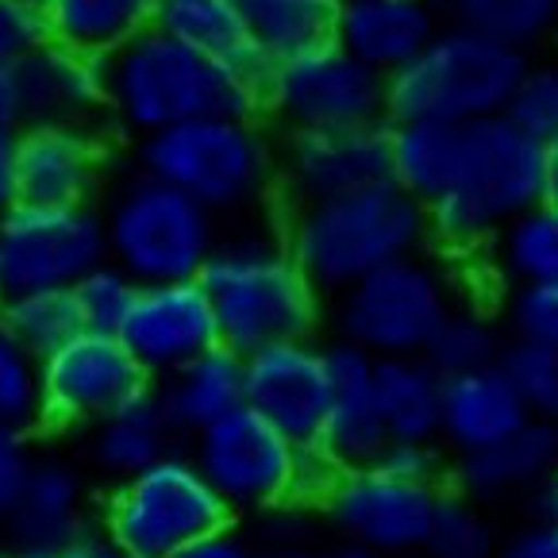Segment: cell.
Masks as SVG:
<instances>
[{"label":"cell","mask_w":558,"mask_h":558,"mask_svg":"<svg viewBox=\"0 0 558 558\" xmlns=\"http://www.w3.org/2000/svg\"><path fill=\"white\" fill-rule=\"evenodd\" d=\"M213 301L220 343L255 354L274 343L316 339L328 296L308 281L281 235V220H246L223 231L201 274Z\"/></svg>","instance_id":"cell-1"},{"label":"cell","mask_w":558,"mask_h":558,"mask_svg":"<svg viewBox=\"0 0 558 558\" xmlns=\"http://www.w3.org/2000/svg\"><path fill=\"white\" fill-rule=\"evenodd\" d=\"M105 77L108 132L128 143L193 120L263 116V77L213 62L155 27L105 58Z\"/></svg>","instance_id":"cell-2"},{"label":"cell","mask_w":558,"mask_h":558,"mask_svg":"<svg viewBox=\"0 0 558 558\" xmlns=\"http://www.w3.org/2000/svg\"><path fill=\"white\" fill-rule=\"evenodd\" d=\"M132 166L158 178L216 220H263L281 201V135L263 116H216L132 143Z\"/></svg>","instance_id":"cell-3"},{"label":"cell","mask_w":558,"mask_h":558,"mask_svg":"<svg viewBox=\"0 0 558 558\" xmlns=\"http://www.w3.org/2000/svg\"><path fill=\"white\" fill-rule=\"evenodd\" d=\"M278 220L293 258L328 301L343 296L381 266L424 255L432 246L427 208L397 181L316 205H293Z\"/></svg>","instance_id":"cell-4"},{"label":"cell","mask_w":558,"mask_h":558,"mask_svg":"<svg viewBox=\"0 0 558 558\" xmlns=\"http://www.w3.org/2000/svg\"><path fill=\"white\" fill-rule=\"evenodd\" d=\"M547 201V150L505 116L470 123L451 190L427 205V231L439 255L459 263L493 246L520 213Z\"/></svg>","instance_id":"cell-5"},{"label":"cell","mask_w":558,"mask_h":558,"mask_svg":"<svg viewBox=\"0 0 558 558\" xmlns=\"http://www.w3.org/2000/svg\"><path fill=\"white\" fill-rule=\"evenodd\" d=\"M108 235V263L132 274L140 286L166 281H201L223 223L158 178L135 166L116 170L112 185L100 197Z\"/></svg>","instance_id":"cell-6"},{"label":"cell","mask_w":558,"mask_h":558,"mask_svg":"<svg viewBox=\"0 0 558 558\" xmlns=\"http://www.w3.org/2000/svg\"><path fill=\"white\" fill-rule=\"evenodd\" d=\"M532 58L501 43L444 24L427 50L389 77V123H470L497 120L509 108Z\"/></svg>","instance_id":"cell-7"},{"label":"cell","mask_w":558,"mask_h":558,"mask_svg":"<svg viewBox=\"0 0 558 558\" xmlns=\"http://www.w3.org/2000/svg\"><path fill=\"white\" fill-rule=\"evenodd\" d=\"M466 301L454 263L444 255H412L381 266L331 301V328L339 339L374 359L424 354L447 316Z\"/></svg>","instance_id":"cell-8"},{"label":"cell","mask_w":558,"mask_h":558,"mask_svg":"<svg viewBox=\"0 0 558 558\" xmlns=\"http://www.w3.org/2000/svg\"><path fill=\"white\" fill-rule=\"evenodd\" d=\"M231 524L235 517L190 451H170L143 474L116 482L97 509V532L135 558H178Z\"/></svg>","instance_id":"cell-9"},{"label":"cell","mask_w":558,"mask_h":558,"mask_svg":"<svg viewBox=\"0 0 558 558\" xmlns=\"http://www.w3.org/2000/svg\"><path fill=\"white\" fill-rule=\"evenodd\" d=\"M389 77L362 66L336 39L274 62L263 82V120L278 135L343 132L386 120Z\"/></svg>","instance_id":"cell-10"},{"label":"cell","mask_w":558,"mask_h":558,"mask_svg":"<svg viewBox=\"0 0 558 558\" xmlns=\"http://www.w3.org/2000/svg\"><path fill=\"white\" fill-rule=\"evenodd\" d=\"M108 263L100 205H27L0 220V286L4 296L74 289Z\"/></svg>","instance_id":"cell-11"},{"label":"cell","mask_w":558,"mask_h":558,"mask_svg":"<svg viewBox=\"0 0 558 558\" xmlns=\"http://www.w3.org/2000/svg\"><path fill=\"white\" fill-rule=\"evenodd\" d=\"M296 447L286 432L263 420L255 409H239L190 439L185 451L208 477L231 517H266L293 501Z\"/></svg>","instance_id":"cell-12"},{"label":"cell","mask_w":558,"mask_h":558,"mask_svg":"<svg viewBox=\"0 0 558 558\" xmlns=\"http://www.w3.org/2000/svg\"><path fill=\"white\" fill-rule=\"evenodd\" d=\"M150 386L155 381L120 336L82 331L39 359V424L54 432H89Z\"/></svg>","instance_id":"cell-13"},{"label":"cell","mask_w":558,"mask_h":558,"mask_svg":"<svg viewBox=\"0 0 558 558\" xmlns=\"http://www.w3.org/2000/svg\"><path fill=\"white\" fill-rule=\"evenodd\" d=\"M444 493L447 485L404 482L381 466L343 470L320 517L343 543L366 547L381 558H401L424 550Z\"/></svg>","instance_id":"cell-14"},{"label":"cell","mask_w":558,"mask_h":558,"mask_svg":"<svg viewBox=\"0 0 558 558\" xmlns=\"http://www.w3.org/2000/svg\"><path fill=\"white\" fill-rule=\"evenodd\" d=\"M12 147L27 205H100L116 178V135L105 123H27Z\"/></svg>","instance_id":"cell-15"},{"label":"cell","mask_w":558,"mask_h":558,"mask_svg":"<svg viewBox=\"0 0 558 558\" xmlns=\"http://www.w3.org/2000/svg\"><path fill=\"white\" fill-rule=\"evenodd\" d=\"M393 181L389 123L281 135V205H316Z\"/></svg>","instance_id":"cell-16"},{"label":"cell","mask_w":558,"mask_h":558,"mask_svg":"<svg viewBox=\"0 0 558 558\" xmlns=\"http://www.w3.org/2000/svg\"><path fill=\"white\" fill-rule=\"evenodd\" d=\"M120 339L155 386H162L178 369L197 362L201 354L223 347L213 301H208L201 281L140 286V296L132 304V316L123 320Z\"/></svg>","instance_id":"cell-17"},{"label":"cell","mask_w":558,"mask_h":558,"mask_svg":"<svg viewBox=\"0 0 558 558\" xmlns=\"http://www.w3.org/2000/svg\"><path fill=\"white\" fill-rule=\"evenodd\" d=\"M246 409H255L293 444H320L331 412V378L324 343L293 339L243 359Z\"/></svg>","instance_id":"cell-18"},{"label":"cell","mask_w":558,"mask_h":558,"mask_svg":"<svg viewBox=\"0 0 558 558\" xmlns=\"http://www.w3.org/2000/svg\"><path fill=\"white\" fill-rule=\"evenodd\" d=\"M324 362H328L331 378V412L320 432V447L343 470L378 466L389 447L386 420H381L378 397H374L378 359L336 336L324 343Z\"/></svg>","instance_id":"cell-19"},{"label":"cell","mask_w":558,"mask_h":558,"mask_svg":"<svg viewBox=\"0 0 558 558\" xmlns=\"http://www.w3.org/2000/svg\"><path fill=\"white\" fill-rule=\"evenodd\" d=\"M20 100L27 123H82L108 128V77L105 58L85 50L43 43L16 66Z\"/></svg>","instance_id":"cell-20"},{"label":"cell","mask_w":558,"mask_h":558,"mask_svg":"<svg viewBox=\"0 0 558 558\" xmlns=\"http://www.w3.org/2000/svg\"><path fill=\"white\" fill-rule=\"evenodd\" d=\"M4 527L12 543L43 550H70L89 532H97L85 470L66 454H35L24 493Z\"/></svg>","instance_id":"cell-21"},{"label":"cell","mask_w":558,"mask_h":558,"mask_svg":"<svg viewBox=\"0 0 558 558\" xmlns=\"http://www.w3.org/2000/svg\"><path fill=\"white\" fill-rule=\"evenodd\" d=\"M439 0H343L336 43L381 77L401 74L444 32Z\"/></svg>","instance_id":"cell-22"},{"label":"cell","mask_w":558,"mask_h":558,"mask_svg":"<svg viewBox=\"0 0 558 558\" xmlns=\"http://www.w3.org/2000/svg\"><path fill=\"white\" fill-rule=\"evenodd\" d=\"M532 424L524 401L512 389L509 374L497 366L454 374L444 381V427H439V447L454 459H470L489 447L505 444Z\"/></svg>","instance_id":"cell-23"},{"label":"cell","mask_w":558,"mask_h":558,"mask_svg":"<svg viewBox=\"0 0 558 558\" xmlns=\"http://www.w3.org/2000/svg\"><path fill=\"white\" fill-rule=\"evenodd\" d=\"M558 470V427L527 424L505 444L489 447L470 459H454L447 474V489H459L482 505L524 497L535 482Z\"/></svg>","instance_id":"cell-24"},{"label":"cell","mask_w":558,"mask_h":558,"mask_svg":"<svg viewBox=\"0 0 558 558\" xmlns=\"http://www.w3.org/2000/svg\"><path fill=\"white\" fill-rule=\"evenodd\" d=\"M158 401H162L173 436L190 444L193 436L208 432L213 424H220L223 416L246 404L243 354L228 351V347L201 354L197 362H190L158 386Z\"/></svg>","instance_id":"cell-25"},{"label":"cell","mask_w":558,"mask_h":558,"mask_svg":"<svg viewBox=\"0 0 558 558\" xmlns=\"http://www.w3.org/2000/svg\"><path fill=\"white\" fill-rule=\"evenodd\" d=\"M173 427L166 420V409L158 401V386L128 401L120 412L100 420L85 432V459L108 482H128V477L150 470L158 459H166L173 447Z\"/></svg>","instance_id":"cell-26"},{"label":"cell","mask_w":558,"mask_h":558,"mask_svg":"<svg viewBox=\"0 0 558 558\" xmlns=\"http://www.w3.org/2000/svg\"><path fill=\"white\" fill-rule=\"evenodd\" d=\"M444 374L424 354L378 359L374 397L386 420L389 444H439L444 427Z\"/></svg>","instance_id":"cell-27"},{"label":"cell","mask_w":558,"mask_h":558,"mask_svg":"<svg viewBox=\"0 0 558 558\" xmlns=\"http://www.w3.org/2000/svg\"><path fill=\"white\" fill-rule=\"evenodd\" d=\"M155 32L170 35L181 47L197 50L213 62L235 66L266 82L270 62L258 54L251 35H246L235 0H158Z\"/></svg>","instance_id":"cell-28"},{"label":"cell","mask_w":558,"mask_h":558,"mask_svg":"<svg viewBox=\"0 0 558 558\" xmlns=\"http://www.w3.org/2000/svg\"><path fill=\"white\" fill-rule=\"evenodd\" d=\"M158 0H50V43L85 50L93 58H112L120 47L155 27Z\"/></svg>","instance_id":"cell-29"},{"label":"cell","mask_w":558,"mask_h":558,"mask_svg":"<svg viewBox=\"0 0 558 558\" xmlns=\"http://www.w3.org/2000/svg\"><path fill=\"white\" fill-rule=\"evenodd\" d=\"M243 27L266 62H286L336 39L343 0H235Z\"/></svg>","instance_id":"cell-30"},{"label":"cell","mask_w":558,"mask_h":558,"mask_svg":"<svg viewBox=\"0 0 558 558\" xmlns=\"http://www.w3.org/2000/svg\"><path fill=\"white\" fill-rule=\"evenodd\" d=\"M489 281L501 289L520 286H558V205H543L520 213L493 246L482 255Z\"/></svg>","instance_id":"cell-31"},{"label":"cell","mask_w":558,"mask_h":558,"mask_svg":"<svg viewBox=\"0 0 558 558\" xmlns=\"http://www.w3.org/2000/svg\"><path fill=\"white\" fill-rule=\"evenodd\" d=\"M389 140H393V181L404 193H412L427 208L451 190L454 173H459L466 128H451V123H389Z\"/></svg>","instance_id":"cell-32"},{"label":"cell","mask_w":558,"mask_h":558,"mask_svg":"<svg viewBox=\"0 0 558 558\" xmlns=\"http://www.w3.org/2000/svg\"><path fill=\"white\" fill-rule=\"evenodd\" d=\"M439 4L447 24L527 58L558 27V0H439Z\"/></svg>","instance_id":"cell-33"},{"label":"cell","mask_w":558,"mask_h":558,"mask_svg":"<svg viewBox=\"0 0 558 558\" xmlns=\"http://www.w3.org/2000/svg\"><path fill=\"white\" fill-rule=\"evenodd\" d=\"M505 347H509V336H505V324H501V316H497V304L466 296V301L444 320L436 339L427 343L424 359L432 362L444 378H454V374H470V369L497 366Z\"/></svg>","instance_id":"cell-34"},{"label":"cell","mask_w":558,"mask_h":558,"mask_svg":"<svg viewBox=\"0 0 558 558\" xmlns=\"http://www.w3.org/2000/svg\"><path fill=\"white\" fill-rule=\"evenodd\" d=\"M0 324H4V328L20 339V347H27L35 359H47L50 351H58L62 343H70V339L85 331L74 289H43V293L4 296Z\"/></svg>","instance_id":"cell-35"},{"label":"cell","mask_w":558,"mask_h":558,"mask_svg":"<svg viewBox=\"0 0 558 558\" xmlns=\"http://www.w3.org/2000/svg\"><path fill=\"white\" fill-rule=\"evenodd\" d=\"M505 535L489 517V505L474 501L466 493L447 489L439 501L436 524L424 543L427 558H493Z\"/></svg>","instance_id":"cell-36"},{"label":"cell","mask_w":558,"mask_h":558,"mask_svg":"<svg viewBox=\"0 0 558 558\" xmlns=\"http://www.w3.org/2000/svg\"><path fill=\"white\" fill-rule=\"evenodd\" d=\"M0 427H39V359L0 324Z\"/></svg>","instance_id":"cell-37"},{"label":"cell","mask_w":558,"mask_h":558,"mask_svg":"<svg viewBox=\"0 0 558 558\" xmlns=\"http://www.w3.org/2000/svg\"><path fill=\"white\" fill-rule=\"evenodd\" d=\"M505 120L535 147H558V62H532L512 93Z\"/></svg>","instance_id":"cell-38"},{"label":"cell","mask_w":558,"mask_h":558,"mask_svg":"<svg viewBox=\"0 0 558 558\" xmlns=\"http://www.w3.org/2000/svg\"><path fill=\"white\" fill-rule=\"evenodd\" d=\"M501 369L509 374L512 389L524 401L527 416L535 424L558 427V351L509 343L501 354Z\"/></svg>","instance_id":"cell-39"},{"label":"cell","mask_w":558,"mask_h":558,"mask_svg":"<svg viewBox=\"0 0 558 558\" xmlns=\"http://www.w3.org/2000/svg\"><path fill=\"white\" fill-rule=\"evenodd\" d=\"M135 296H140V281L123 274L116 263H100L74 286L85 331H105V336H120L123 320L132 316Z\"/></svg>","instance_id":"cell-40"},{"label":"cell","mask_w":558,"mask_h":558,"mask_svg":"<svg viewBox=\"0 0 558 558\" xmlns=\"http://www.w3.org/2000/svg\"><path fill=\"white\" fill-rule=\"evenodd\" d=\"M509 343L547 347L558 351V286H520L505 289L497 301Z\"/></svg>","instance_id":"cell-41"},{"label":"cell","mask_w":558,"mask_h":558,"mask_svg":"<svg viewBox=\"0 0 558 558\" xmlns=\"http://www.w3.org/2000/svg\"><path fill=\"white\" fill-rule=\"evenodd\" d=\"M43 43H50L47 16L20 0H0V66L16 70Z\"/></svg>","instance_id":"cell-42"},{"label":"cell","mask_w":558,"mask_h":558,"mask_svg":"<svg viewBox=\"0 0 558 558\" xmlns=\"http://www.w3.org/2000/svg\"><path fill=\"white\" fill-rule=\"evenodd\" d=\"M343 477V466L324 451L320 444H301L296 447V470H293V501L296 509L320 512L324 501L331 497V489Z\"/></svg>","instance_id":"cell-43"},{"label":"cell","mask_w":558,"mask_h":558,"mask_svg":"<svg viewBox=\"0 0 558 558\" xmlns=\"http://www.w3.org/2000/svg\"><path fill=\"white\" fill-rule=\"evenodd\" d=\"M32 466H35V447H32V439H27V432L0 427V524L16 509Z\"/></svg>","instance_id":"cell-44"},{"label":"cell","mask_w":558,"mask_h":558,"mask_svg":"<svg viewBox=\"0 0 558 558\" xmlns=\"http://www.w3.org/2000/svg\"><path fill=\"white\" fill-rule=\"evenodd\" d=\"M378 466L404 482H427V485H447L444 474V447L439 444H389Z\"/></svg>","instance_id":"cell-45"},{"label":"cell","mask_w":558,"mask_h":558,"mask_svg":"<svg viewBox=\"0 0 558 558\" xmlns=\"http://www.w3.org/2000/svg\"><path fill=\"white\" fill-rule=\"evenodd\" d=\"M313 512L308 509H296V505H281V509L266 512L258 517V532H251L258 543H263L270 555H286V550H296V547H308L313 543Z\"/></svg>","instance_id":"cell-46"},{"label":"cell","mask_w":558,"mask_h":558,"mask_svg":"<svg viewBox=\"0 0 558 558\" xmlns=\"http://www.w3.org/2000/svg\"><path fill=\"white\" fill-rule=\"evenodd\" d=\"M493 558H558V524H524L509 532Z\"/></svg>","instance_id":"cell-47"},{"label":"cell","mask_w":558,"mask_h":558,"mask_svg":"<svg viewBox=\"0 0 558 558\" xmlns=\"http://www.w3.org/2000/svg\"><path fill=\"white\" fill-rule=\"evenodd\" d=\"M178 558H274L255 535L239 532L235 524L223 527V532L208 535V539L193 543L190 550H181Z\"/></svg>","instance_id":"cell-48"},{"label":"cell","mask_w":558,"mask_h":558,"mask_svg":"<svg viewBox=\"0 0 558 558\" xmlns=\"http://www.w3.org/2000/svg\"><path fill=\"white\" fill-rule=\"evenodd\" d=\"M27 128L24 100H20V82L16 70L0 66V140H16Z\"/></svg>","instance_id":"cell-49"},{"label":"cell","mask_w":558,"mask_h":558,"mask_svg":"<svg viewBox=\"0 0 558 558\" xmlns=\"http://www.w3.org/2000/svg\"><path fill=\"white\" fill-rule=\"evenodd\" d=\"M520 509L532 524H558V470L535 482L532 489L520 497Z\"/></svg>","instance_id":"cell-50"},{"label":"cell","mask_w":558,"mask_h":558,"mask_svg":"<svg viewBox=\"0 0 558 558\" xmlns=\"http://www.w3.org/2000/svg\"><path fill=\"white\" fill-rule=\"evenodd\" d=\"M20 205V185H16V147L12 140H0V220Z\"/></svg>","instance_id":"cell-51"},{"label":"cell","mask_w":558,"mask_h":558,"mask_svg":"<svg viewBox=\"0 0 558 558\" xmlns=\"http://www.w3.org/2000/svg\"><path fill=\"white\" fill-rule=\"evenodd\" d=\"M274 558H381L366 547H354V543H308V547H296V550H286V555H274Z\"/></svg>","instance_id":"cell-52"},{"label":"cell","mask_w":558,"mask_h":558,"mask_svg":"<svg viewBox=\"0 0 558 558\" xmlns=\"http://www.w3.org/2000/svg\"><path fill=\"white\" fill-rule=\"evenodd\" d=\"M70 558H135V555H128L123 547H116V543L105 539L100 532H89L82 543L70 547Z\"/></svg>","instance_id":"cell-53"},{"label":"cell","mask_w":558,"mask_h":558,"mask_svg":"<svg viewBox=\"0 0 558 558\" xmlns=\"http://www.w3.org/2000/svg\"><path fill=\"white\" fill-rule=\"evenodd\" d=\"M0 558H70V550H43V547H20V543H9V547H0Z\"/></svg>","instance_id":"cell-54"},{"label":"cell","mask_w":558,"mask_h":558,"mask_svg":"<svg viewBox=\"0 0 558 558\" xmlns=\"http://www.w3.org/2000/svg\"><path fill=\"white\" fill-rule=\"evenodd\" d=\"M547 201L558 205V147L547 150Z\"/></svg>","instance_id":"cell-55"},{"label":"cell","mask_w":558,"mask_h":558,"mask_svg":"<svg viewBox=\"0 0 558 558\" xmlns=\"http://www.w3.org/2000/svg\"><path fill=\"white\" fill-rule=\"evenodd\" d=\"M20 4H27V9H39V12H47V4H50V0H20Z\"/></svg>","instance_id":"cell-56"},{"label":"cell","mask_w":558,"mask_h":558,"mask_svg":"<svg viewBox=\"0 0 558 558\" xmlns=\"http://www.w3.org/2000/svg\"><path fill=\"white\" fill-rule=\"evenodd\" d=\"M0 308H4V286H0Z\"/></svg>","instance_id":"cell-57"}]
</instances>
